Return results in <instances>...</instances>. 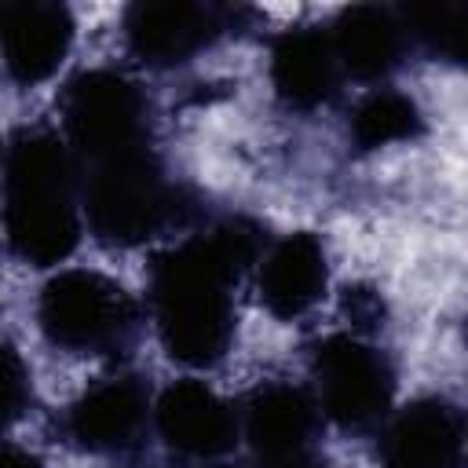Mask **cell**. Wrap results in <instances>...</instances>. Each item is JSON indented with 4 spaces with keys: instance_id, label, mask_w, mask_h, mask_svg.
<instances>
[{
    "instance_id": "obj_1",
    "label": "cell",
    "mask_w": 468,
    "mask_h": 468,
    "mask_svg": "<svg viewBox=\"0 0 468 468\" xmlns=\"http://www.w3.org/2000/svg\"><path fill=\"white\" fill-rule=\"evenodd\" d=\"M263 252V230L249 216H227L183 238L150 263V314L172 362L208 369L234 340V285Z\"/></svg>"
},
{
    "instance_id": "obj_2",
    "label": "cell",
    "mask_w": 468,
    "mask_h": 468,
    "mask_svg": "<svg viewBox=\"0 0 468 468\" xmlns=\"http://www.w3.org/2000/svg\"><path fill=\"white\" fill-rule=\"evenodd\" d=\"M4 238L22 263L55 267L84 230L80 165L51 128H22L4 154Z\"/></svg>"
},
{
    "instance_id": "obj_3",
    "label": "cell",
    "mask_w": 468,
    "mask_h": 468,
    "mask_svg": "<svg viewBox=\"0 0 468 468\" xmlns=\"http://www.w3.org/2000/svg\"><path fill=\"white\" fill-rule=\"evenodd\" d=\"M80 212L106 245H143L186 219V190L168 179L154 146L80 165Z\"/></svg>"
},
{
    "instance_id": "obj_4",
    "label": "cell",
    "mask_w": 468,
    "mask_h": 468,
    "mask_svg": "<svg viewBox=\"0 0 468 468\" xmlns=\"http://www.w3.org/2000/svg\"><path fill=\"white\" fill-rule=\"evenodd\" d=\"M37 325L58 351L117 355L135 340L139 303L121 282L88 267H69L44 282Z\"/></svg>"
},
{
    "instance_id": "obj_5",
    "label": "cell",
    "mask_w": 468,
    "mask_h": 468,
    "mask_svg": "<svg viewBox=\"0 0 468 468\" xmlns=\"http://www.w3.org/2000/svg\"><path fill=\"white\" fill-rule=\"evenodd\" d=\"M62 139L77 165H95L150 146V106L117 69H84L62 91Z\"/></svg>"
},
{
    "instance_id": "obj_6",
    "label": "cell",
    "mask_w": 468,
    "mask_h": 468,
    "mask_svg": "<svg viewBox=\"0 0 468 468\" xmlns=\"http://www.w3.org/2000/svg\"><path fill=\"white\" fill-rule=\"evenodd\" d=\"M314 402L344 431H366L391 417L395 366L388 351L358 333H333L311 355Z\"/></svg>"
},
{
    "instance_id": "obj_7",
    "label": "cell",
    "mask_w": 468,
    "mask_h": 468,
    "mask_svg": "<svg viewBox=\"0 0 468 468\" xmlns=\"http://www.w3.org/2000/svg\"><path fill=\"white\" fill-rule=\"evenodd\" d=\"M230 26V11L216 4L190 0H139L124 11V40L128 51L154 66L172 69L205 51Z\"/></svg>"
},
{
    "instance_id": "obj_8",
    "label": "cell",
    "mask_w": 468,
    "mask_h": 468,
    "mask_svg": "<svg viewBox=\"0 0 468 468\" xmlns=\"http://www.w3.org/2000/svg\"><path fill=\"white\" fill-rule=\"evenodd\" d=\"M150 417L154 406L143 380L113 373L80 391V399L66 410L62 428L69 442L88 453H128L143 442Z\"/></svg>"
},
{
    "instance_id": "obj_9",
    "label": "cell",
    "mask_w": 468,
    "mask_h": 468,
    "mask_svg": "<svg viewBox=\"0 0 468 468\" xmlns=\"http://www.w3.org/2000/svg\"><path fill=\"white\" fill-rule=\"evenodd\" d=\"M154 428L168 450L190 461L227 457L241 439L238 410L205 380L168 384L154 402Z\"/></svg>"
},
{
    "instance_id": "obj_10",
    "label": "cell",
    "mask_w": 468,
    "mask_h": 468,
    "mask_svg": "<svg viewBox=\"0 0 468 468\" xmlns=\"http://www.w3.org/2000/svg\"><path fill=\"white\" fill-rule=\"evenodd\" d=\"M73 15L66 4L11 0L0 4V58L15 84L33 88L58 73L73 48Z\"/></svg>"
},
{
    "instance_id": "obj_11",
    "label": "cell",
    "mask_w": 468,
    "mask_h": 468,
    "mask_svg": "<svg viewBox=\"0 0 468 468\" xmlns=\"http://www.w3.org/2000/svg\"><path fill=\"white\" fill-rule=\"evenodd\" d=\"M464 464V413L439 399L402 406L380 435V468H461Z\"/></svg>"
},
{
    "instance_id": "obj_12",
    "label": "cell",
    "mask_w": 468,
    "mask_h": 468,
    "mask_svg": "<svg viewBox=\"0 0 468 468\" xmlns=\"http://www.w3.org/2000/svg\"><path fill=\"white\" fill-rule=\"evenodd\" d=\"M267 73H271L274 95L296 113H311V110L329 106L340 91V80H344L340 62H336L333 44H329V33H322L314 26L278 33L271 44Z\"/></svg>"
},
{
    "instance_id": "obj_13",
    "label": "cell",
    "mask_w": 468,
    "mask_h": 468,
    "mask_svg": "<svg viewBox=\"0 0 468 468\" xmlns=\"http://www.w3.org/2000/svg\"><path fill=\"white\" fill-rule=\"evenodd\" d=\"M238 424L256 461H267V457H282L296 450H314L322 410L307 388L289 384V380H271V384H260L245 399Z\"/></svg>"
},
{
    "instance_id": "obj_14",
    "label": "cell",
    "mask_w": 468,
    "mask_h": 468,
    "mask_svg": "<svg viewBox=\"0 0 468 468\" xmlns=\"http://www.w3.org/2000/svg\"><path fill=\"white\" fill-rule=\"evenodd\" d=\"M329 285V260L325 245L307 234H285L267 252H260V300L274 318H300L307 314Z\"/></svg>"
},
{
    "instance_id": "obj_15",
    "label": "cell",
    "mask_w": 468,
    "mask_h": 468,
    "mask_svg": "<svg viewBox=\"0 0 468 468\" xmlns=\"http://www.w3.org/2000/svg\"><path fill=\"white\" fill-rule=\"evenodd\" d=\"M329 44L340 62V73L355 80H384L402 66L410 51V37L399 22V11L384 4L344 7L329 33Z\"/></svg>"
},
{
    "instance_id": "obj_16",
    "label": "cell",
    "mask_w": 468,
    "mask_h": 468,
    "mask_svg": "<svg viewBox=\"0 0 468 468\" xmlns=\"http://www.w3.org/2000/svg\"><path fill=\"white\" fill-rule=\"evenodd\" d=\"M420 132H424L420 106L395 88H373L369 95H362L358 106L351 110V121H347V135L358 150L413 143Z\"/></svg>"
},
{
    "instance_id": "obj_17",
    "label": "cell",
    "mask_w": 468,
    "mask_h": 468,
    "mask_svg": "<svg viewBox=\"0 0 468 468\" xmlns=\"http://www.w3.org/2000/svg\"><path fill=\"white\" fill-rule=\"evenodd\" d=\"M399 22L410 37V44H420L424 51L461 62L464 58V4H446V0H431V4H406L395 7Z\"/></svg>"
},
{
    "instance_id": "obj_18",
    "label": "cell",
    "mask_w": 468,
    "mask_h": 468,
    "mask_svg": "<svg viewBox=\"0 0 468 468\" xmlns=\"http://www.w3.org/2000/svg\"><path fill=\"white\" fill-rule=\"evenodd\" d=\"M29 395H33V384H29L26 358L15 351V344L0 340V431L22 420Z\"/></svg>"
},
{
    "instance_id": "obj_19",
    "label": "cell",
    "mask_w": 468,
    "mask_h": 468,
    "mask_svg": "<svg viewBox=\"0 0 468 468\" xmlns=\"http://www.w3.org/2000/svg\"><path fill=\"white\" fill-rule=\"evenodd\" d=\"M256 468H325V461H322L314 450H296V453H282V457L256 461Z\"/></svg>"
},
{
    "instance_id": "obj_20",
    "label": "cell",
    "mask_w": 468,
    "mask_h": 468,
    "mask_svg": "<svg viewBox=\"0 0 468 468\" xmlns=\"http://www.w3.org/2000/svg\"><path fill=\"white\" fill-rule=\"evenodd\" d=\"M0 468H44L33 453L15 450V446H0Z\"/></svg>"
},
{
    "instance_id": "obj_21",
    "label": "cell",
    "mask_w": 468,
    "mask_h": 468,
    "mask_svg": "<svg viewBox=\"0 0 468 468\" xmlns=\"http://www.w3.org/2000/svg\"><path fill=\"white\" fill-rule=\"evenodd\" d=\"M216 468H238V464H216Z\"/></svg>"
},
{
    "instance_id": "obj_22",
    "label": "cell",
    "mask_w": 468,
    "mask_h": 468,
    "mask_svg": "<svg viewBox=\"0 0 468 468\" xmlns=\"http://www.w3.org/2000/svg\"><path fill=\"white\" fill-rule=\"evenodd\" d=\"M0 168H4V154H0Z\"/></svg>"
}]
</instances>
